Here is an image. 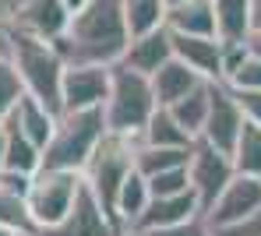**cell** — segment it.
I'll return each mask as SVG.
<instances>
[{"label": "cell", "mask_w": 261, "mask_h": 236, "mask_svg": "<svg viewBox=\"0 0 261 236\" xmlns=\"http://www.w3.org/2000/svg\"><path fill=\"white\" fill-rule=\"evenodd\" d=\"M11 53V32H7V25L0 21V56H7Z\"/></svg>", "instance_id": "cell-37"}, {"label": "cell", "mask_w": 261, "mask_h": 236, "mask_svg": "<svg viewBox=\"0 0 261 236\" xmlns=\"http://www.w3.org/2000/svg\"><path fill=\"white\" fill-rule=\"evenodd\" d=\"M124 236H138V233H124Z\"/></svg>", "instance_id": "cell-43"}, {"label": "cell", "mask_w": 261, "mask_h": 236, "mask_svg": "<svg viewBox=\"0 0 261 236\" xmlns=\"http://www.w3.org/2000/svg\"><path fill=\"white\" fill-rule=\"evenodd\" d=\"M187 159H191V148H148V144H138L134 169L148 180V176H159L166 169H184Z\"/></svg>", "instance_id": "cell-26"}, {"label": "cell", "mask_w": 261, "mask_h": 236, "mask_svg": "<svg viewBox=\"0 0 261 236\" xmlns=\"http://www.w3.org/2000/svg\"><path fill=\"white\" fill-rule=\"evenodd\" d=\"M244 46H247L251 56H261V28H251V36L244 39Z\"/></svg>", "instance_id": "cell-36"}, {"label": "cell", "mask_w": 261, "mask_h": 236, "mask_svg": "<svg viewBox=\"0 0 261 236\" xmlns=\"http://www.w3.org/2000/svg\"><path fill=\"white\" fill-rule=\"evenodd\" d=\"M166 60H173V43H170V28H155V32H148V36H138V39H130L127 53H124V67L130 71H138V74H145V78H152Z\"/></svg>", "instance_id": "cell-16"}, {"label": "cell", "mask_w": 261, "mask_h": 236, "mask_svg": "<svg viewBox=\"0 0 261 236\" xmlns=\"http://www.w3.org/2000/svg\"><path fill=\"white\" fill-rule=\"evenodd\" d=\"M247 56H251V53H247L244 43H222V81H226V78H229Z\"/></svg>", "instance_id": "cell-32"}, {"label": "cell", "mask_w": 261, "mask_h": 236, "mask_svg": "<svg viewBox=\"0 0 261 236\" xmlns=\"http://www.w3.org/2000/svg\"><path fill=\"white\" fill-rule=\"evenodd\" d=\"M173 56L180 64H187L201 81H222V43L216 36H176L170 32Z\"/></svg>", "instance_id": "cell-12"}, {"label": "cell", "mask_w": 261, "mask_h": 236, "mask_svg": "<svg viewBox=\"0 0 261 236\" xmlns=\"http://www.w3.org/2000/svg\"><path fill=\"white\" fill-rule=\"evenodd\" d=\"M36 236H117V226L110 222V215L99 208L95 194L85 187L82 180V190L67 212V219L60 226H49V229H39Z\"/></svg>", "instance_id": "cell-10"}, {"label": "cell", "mask_w": 261, "mask_h": 236, "mask_svg": "<svg viewBox=\"0 0 261 236\" xmlns=\"http://www.w3.org/2000/svg\"><path fill=\"white\" fill-rule=\"evenodd\" d=\"M106 138V116L102 109H74L60 113L53 138L43 148L39 169H64V173H82L92 159V152Z\"/></svg>", "instance_id": "cell-3"}, {"label": "cell", "mask_w": 261, "mask_h": 236, "mask_svg": "<svg viewBox=\"0 0 261 236\" xmlns=\"http://www.w3.org/2000/svg\"><path fill=\"white\" fill-rule=\"evenodd\" d=\"M148 201H152V194H148V180H145L138 169H130V176L124 180V187H120V194H117V208H113L117 236L130 233V226L138 222V215L145 212Z\"/></svg>", "instance_id": "cell-20"}, {"label": "cell", "mask_w": 261, "mask_h": 236, "mask_svg": "<svg viewBox=\"0 0 261 236\" xmlns=\"http://www.w3.org/2000/svg\"><path fill=\"white\" fill-rule=\"evenodd\" d=\"M21 95H25V88H21V78H18L14 64L7 56H0V120L18 106Z\"/></svg>", "instance_id": "cell-28"}, {"label": "cell", "mask_w": 261, "mask_h": 236, "mask_svg": "<svg viewBox=\"0 0 261 236\" xmlns=\"http://www.w3.org/2000/svg\"><path fill=\"white\" fill-rule=\"evenodd\" d=\"M82 190V173H64V169H39L29 184V215L36 222V233L60 226Z\"/></svg>", "instance_id": "cell-6"}, {"label": "cell", "mask_w": 261, "mask_h": 236, "mask_svg": "<svg viewBox=\"0 0 261 236\" xmlns=\"http://www.w3.org/2000/svg\"><path fill=\"white\" fill-rule=\"evenodd\" d=\"M29 184L32 176H18V173H7L0 169V226L14 229V233L36 236V222L29 215Z\"/></svg>", "instance_id": "cell-14"}, {"label": "cell", "mask_w": 261, "mask_h": 236, "mask_svg": "<svg viewBox=\"0 0 261 236\" xmlns=\"http://www.w3.org/2000/svg\"><path fill=\"white\" fill-rule=\"evenodd\" d=\"M233 169L240 176H258L261 180V127L251 124V120L240 131V141H237V152H233Z\"/></svg>", "instance_id": "cell-27"}, {"label": "cell", "mask_w": 261, "mask_h": 236, "mask_svg": "<svg viewBox=\"0 0 261 236\" xmlns=\"http://www.w3.org/2000/svg\"><path fill=\"white\" fill-rule=\"evenodd\" d=\"M25 4H29V0H0V21H4V25H11Z\"/></svg>", "instance_id": "cell-35"}, {"label": "cell", "mask_w": 261, "mask_h": 236, "mask_svg": "<svg viewBox=\"0 0 261 236\" xmlns=\"http://www.w3.org/2000/svg\"><path fill=\"white\" fill-rule=\"evenodd\" d=\"M251 28H261V0H251Z\"/></svg>", "instance_id": "cell-38"}, {"label": "cell", "mask_w": 261, "mask_h": 236, "mask_svg": "<svg viewBox=\"0 0 261 236\" xmlns=\"http://www.w3.org/2000/svg\"><path fill=\"white\" fill-rule=\"evenodd\" d=\"M148 81H152L155 106H166V109H170L173 102H180L184 95H191L198 85H205V81H201V78H198L187 64H180L176 56H173V60H166V64H163V67L148 78Z\"/></svg>", "instance_id": "cell-17"}, {"label": "cell", "mask_w": 261, "mask_h": 236, "mask_svg": "<svg viewBox=\"0 0 261 236\" xmlns=\"http://www.w3.org/2000/svg\"><path fill=\"white\" fill-rule=\"evenodd\" d=\"M4 148H7V131H4V120H0V166H4Z\"/></svg>", "instance_id": "cell-40"}, {"label": "cell", "mask_w": 261, "mask_h": 236, "mask_svg": "<svg viewBox=\"0 0 261 236\" xmlns=\"http://www.w3.org/2000/svg\"><path fill=\"white\" fill-rule=\"evenodd\" d=\"M219 43H244L251 36V0H212Z\"/></svg>", "instance_id": "cell-22"}, {"label": "cell", "mask_w": 261, "mask_h": 236, "mask_svg": "<svg viewBox=\"0 0 261 236\" xmlns=\"http://www.w3.org/2000/svg\"><path fill=\"white\" fill-rule=\"evenodd\" d=\"M166 11H170L166 0H124V21H127L130 39L166 28Z\"/></svg>", "instance_id": "cell-25"}, {"label": "cell", "mask_w": 261, "mask_h": 236, "mask_svg": "<svg viewBox=\"0 0 261 236\" xmlns=\"http://www.w3.org/2000/svg\"><path fill=\"white\" fill-rule=\"evenodd\" d=\"M67 21H71V11L60 0H29L18 11V18L11 21V28H21L29 36H39V39H49L53 43V39L64 36Z\"/></svg>", "instance_id": "cell-15"}, {"label": "cell", "mask_w": 261, "mask_h": 236, "mask_svg": "<svg viewBox=\"0 0 261 236\" xmlns=\"http://www.w3.org/2000/svg\"><path fill=\"white\" fill-rule=\"evenodd\" d=\"M141 144H148V148H191L194 138L176 124L166 106H155V113L148 116V124L141 131Z\"/></svg>", "instance_id": "cell-23"}, {"label": "cell", "mask_w": 261, "mask_h": 236, "mask_svg": "<svg viewBox=\"0 0 261 236\" xmlns=\"http://www.w3.org/2000/svg\"><path fill=\"white\" fill-rule=\"evenodd\" d=\"M11 53L7 60L14 64L18 78H21V88L25 95H32L36 102H43L49 113H64V71L67 64L60 60L57 46L49 39H39V36H29L21 28H11Z\"/></svg>", "instance_id": "cell-2"}, {"label": "cell", "mask_w": 261, "mask_h": 236, "mask_svg": "<svg viewBox=\"0 0 261 236\" xmlns=\"http://www.w3.org/2000/svg\"><path fill=\"white\" fill-rule=\"evenodd\" d=\"M60 4H64V7H67V11H71V14H78V11H82V7H85L88 0H60Z\"/></svg>", "instance_id": "cell-39"}, {"label": "cell", "mask_w": 261, "mask_h": 236, "mask_svg": "<svg viewBox=\"0 0 261 236\" xmlns=\"http://www.w3.org/2000/svg\"><path fill=\"white\" fill-rule=\"evenodd\" d=\"M152 113H155L152 81L145 74L124 67V64H113L110 67V95H106V106H102L106 131L120 134V138H138Z\"/></svg>", "instance_id": "cell-4"}, {"label": "cell", "mask_w": 261, "mask_h": 236, "mask_svg": "<svg viewBox=\"0 0 261 236\" xmlns=\"http://www.w3.org/2000/svg\"><path fill=\"white\" fill-rule=\"evenodd\" d=\"M237 176V169H233V159L229 155H222L216 152L208 141H198L191 144V159H187V180H191V190H194V197H198V208H201V215L216 204V197L226 190V184Z\"/></svg>", "instance_id": "cell-7"}, {"label": "cell", "mask_w": 261, "mask_h": 236, "mask_svg": "<svg viewBox=\"0 0 261 236\" xmlns=\"http://www.w3.org/2000/svg\"><path fill=\"white\" fill-rule=\"evenodd\" d=\"M0 236H21V233H14V229H7V226H0Z\"/></svg>", "instance_id": "cell-41"}, {"label": "cell", "mask_w": 261, "mask_h": 236, "mask_svg": "<svg viewBox=\"0 0 261 236\" xmlns=\"http://www.w3.org/2000/svg\"><path fill=\"white\" fill-rule=\"evenodd\" d=\"M4 131H7V148H4V166H0V169L18 173V176H36V173H39L43 152L18 131V124L11 120V113L4 116Z\"/></svg>", "instance_id": "cell-21"}, {"label": "cell", "mask_w": 261, "mask_h": 236, "mask_svg": "<svg viewBox=\"0 0 261 236\" xmlns=\"http://www.w3.org/2000/svg\"><path fill=\"white\" fill-rule=\"evenodd\" d=\"M166 28L176 32V36H216L212 0H184V4H170V11H166Z\"/></svg>", "instance_id": "cell-18"}, {"label": "cell", "mask_w": 261, "mask_h": 236, "mask_svg": "<svg viewBox=\"0 0 261 236\" xmlns=\"http://www.w3.org/2000/svg\"><path fill=\"white\" fill-rule=\"evenodd\" d=\"M212 236H261V208L251 215V219H244V222H237V226H226V229H212Z\"/></svg>", "instance_id": "cell-33"}, {"label": "cell", "mask_w": 261, "mask_h": 236, "mask_svg": "<svg viewBox=\"0 0 261 236\" xmlns=\"http://www.w3.org/2000/svg\"><path fill=\"white\" fill-rule=\"evenodd\" d=\"M11 120L18 124V131L43 152L49 138H53V127H57V113H49L43 102H36L32 95H21L18 106L11 109Z\"/></svg>", "instance_id": "cell-19"}, {"label": "cell", "mask_w": 261, "mask_h": 236, "mask_svg": "<svg viewBox=\"0 0 261 236\" xmlns=\"http://www.w3.org/2000/svg\"><path fill=\"white\" fill-rule=\"evenodd\" d=\"M258 208H261V180L237 173L201 219L208 222V229H226V226H237V222L251 219Z\"/></svg>", "instance_id": "cell-9"}, {"label": "cell", "mask_w": 261, "mask_h": 236, "mask_svg": "<svg viewBox=\"0 0 261 236\" xmlns=\"http://www.w3.org/2000/svg\"><path fill=\"white\" fill-rule=\"evenodd\" d=\"M138 144H141V134H138V138H120V134H110V131H106V138L99 141V148H95L92 159H88V166L82 169L85 187L95 194V201H99V208L110 215V222H113L117 194L124 187V180L130 176V169H134V152H138Z\"/></svg>", "instance_id": "cell-5"}, {"label": "cell", "mask_w": 261, "mask_h": 236, "mask_svg": "<svg viewBox=\"0 0 261 236\" xmlns=\"http://www.w3.org/2000/svg\"><path fill=\"white\" fill-rule=\"evenodd\" d=\"M166 4H184V0H166Z\"/></svg>", "instance_id": "cell-42"}, {"label": "cell", "mask_w": 261, "mask_h": 236, "mask_svg": "<svg viewBox=\"0 0 261 236\" xmlns=\"http://www.w3.org/2000/svg\"><path fill=\"white\" fill-rule=\"evenodd\" d=\"M194 215H201L194 190H184V194H173V197H152V201L145 204V212L138 215V222L130 226V233L170 229V226H180V222H187V219H194Z\"/></svg>", "instance_id": "cell-13"}, {"label": "cell", "mask_w": 261, "mask_h": 236, "mask_svg": "<svg viewBox=\"0 0 261 236\" xmlns=\"http://www.w3.org/2000/svg\"><path fill=\"white\" fill-rule=\"evenodd\" d=\"M21 236H25V233H21Z\"/></svg>", "instance_id": "cell-44"}, {"label": "cell", "mask_w": 261, "mask_h": 236, "mask_svg": "<svg viewBox=\"0 0 261 236\" xmlns=\"http://www.w3.org/2000/svg\"><path fill=\"white\" fill-rule=\"evenodd\" d=\"M222 85H229L233 92H261V56H247Z\"/></svg>", "instance_id": "cell-29"}, {"label": "cell", "mask_w": 261, "mask_h": 236, "mask_svg": "<svg viewBox=\"0 0 261 236\" xmlns=\"http://www.w3.org/2000/svg\"><path fill=\"white\" fill-rule=\"evenodd\" d=\"M208 99H212V81H205V85H198L191 95H184L180 102L170 106V113H173V120L198 141L201 138V131H205V120H208Z\"/></svg>", "instance_id": "cell-24"}, {"label": "cell", "mask_w": 261, "mask_h": 236, "mask_svg": "<svg viewBox=\"0 0 261 236\" xmlns=\"http://www.w3.org/2000/svg\"><path fill=\"white\" fill-rule=\"evenodd\" d=\"M229 88V85H226ZM233 92V88H229ZM233 99L240 102V109H244V116L251 120V124H258L261 127V92H233Z\"/></svg>", "instance_id": "cell-34"}, {"label": "cell", "mask_w": 261, "mask_h": 236, "mask_svg": "<svg viewBox=\"0 0 261 236\" xmlns=\"http://www.w3.org/2000/svg\"><path fill=\"white\" fill-rule=\"evenodd\" d=\"M110 95V67H67L64 71V113L102 109Z\"/></svg>", "instance_id": "cell-11"}, {"label": "cell", "mask_w": 261, "mask_h": 236, "mask_svg": "<svg viewBox=\"0 0 261 236\" xmlns=\"http://www.w3.org/2000/svg\"><path fill=\"white\" fill-rule=\"evenodd\" d=\"M244 124H247V116H244L240 102L233 99V92L222 81H216L212 85V99H208V120H205V131H201V141H208L216 152L233 159Z\"/></svg>", "instance_id": "cell-8"}, {"label": "cell", "mask_w": 261, "mask_h": 236, "mask_svg": "<svg viewBox=\"0 0 261 236\" xmlns=\"http://www.w3.org/2000/svg\"><path fill=\"white\" fill-rule=\"evenodd\" d=\"M67 67H113L124 60L130 32L124 21V0H88L71 14L60 39H53Z\"/></svg>", "instance_id": "cell-1"}, {"label": "cell", "mask_w": 261, "mask_h": 236, "mask_svg": "<svg viewBox=\"0 0 261 236\" xmlns=\"http://www.w3.org/2000/svg\"><path fill=\"white\" fill-rule=\"evenodd\" d=\"M184 190H191L187 166L184 169H166L159 176H148V194L152 197H173V194H184Z\"/></svg>", "instance_id": "cell-30"}, {"label": "cell", "mask_w": 261, "mask_h": 236, "mask_svg": "<svg viewBox=\"0 0 261 236\" xmlns=\"http://www.w3.org/2000/svg\"><path fill=\"white\" fill-rule=\"evenodd\" d=\"M138 236H212V229H208V222H205L201 215H194V219H187V222H180V226L152 229V233H138Z\"/></svg>", "instance_id": "cell-31"}]
</instances>
